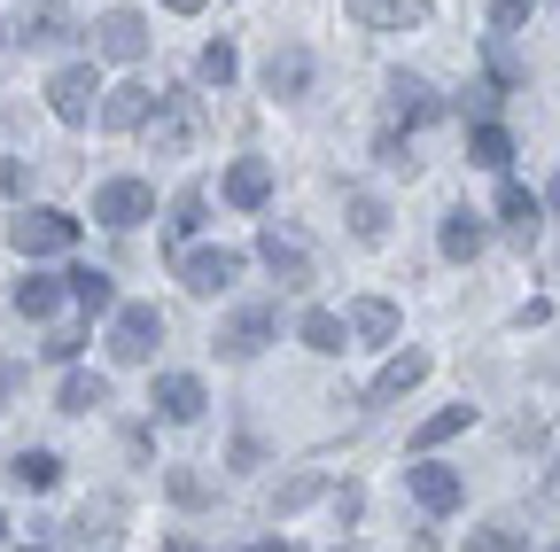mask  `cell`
<instances>
[{"instance_id": "cell-37", "label": "cell", "mask_w": 560, "mask_h": 552, "mask_svg": "<svg viewBox=\"0 0 560 552\" xmlns=\"http://www.w3.org/2000/svg\"><path fill=\"white\" fill-rule=\"evenodd\" d=\"M32 187V164L24 156H0V195H24Z\"/></svg>"}, {"instance_id": "cell-20", "label": "cell", "mask_w": 560, "mask_h": 552, "mask_svg": "<svg viewBox=\"0 0 560 552\" xmlns=\"http://www.w3.org/2000/svg\"><path fill=\"white\" fill-rule=\"evenodd\" d=\"M342 319H350V342H397V327H405L389 296H359Z\"/></svg>"}, {"instance_id": "cell-9", "label": "cell", "mask_w": 560, "mask_h": 552, "mask_svg": "<svg viewBox=\"0 0 560 552\" xmlns=\"http://www.w3.org/2000/svg\"><path fill=\"white\" fill-rule=\"evenodd\" d=\"M257 257L280 272V289H296V296L312 289V257H304V234H296V226H265V234H257Z\"/></svg>"}, {"instance_id": "cell-33", "label": "cell", "mask_w": 560, "mask_h": 552, "mask_svg": "<svg viewBox=\"0 0 560 552\" xmlns=\"http://www.w3.org/2000/svg\"><path fill=\"white\" fill-rule=\"evenodd\" d=\"M319 491H327L319 474H289V482H280V491H272V514H296V506H312Z\"/></svg>"}, {"instance_id": "cell-39", "label": "cell", "mask_w": 560, "mask_h": 552, "mask_svg": "<svg viewBox=\"0 0 560 552\" xmlns=\"http://www.w3.org/2000/svg\"><path fill=\"white\" fill-rule=\"evenodd\" d=\"M529 9H537V0H499V9H490V24L514 32V24H529Z\"/></svg>"}, {"instance_id": "cell-32", "label": "cell", "mask_w": 560, "mask_h": 552, "mask_svg": "<svg viewBox=\"0 0 560 552\" xmlns=\"http://www.w3.org/2000/svg\"><path fill=\"white\" fill-rule=\"evenodd\" d=\"M195 71H202V86H234V71H242V62H234V47H226V39H210Z\"/></svg>"}, {"instance_id": "cell-36", "label": "cell", "mask_w": 560, "mask_h": 552, "mask_svg": "<svg viewBox=\"0 0 560 552\" xmlns=\"http://www.w3.org/2000/svg\"><path fill=\"white\" fill-rule=\"evenodd\" d=\"M467 552H522V529H475Z\"/></svg>"}, {"instance_id": "cell-14", "label": "cell", "mask_w": 560, "mask_h": 552, "mask_svg": "<svg viewBox=\"0 0 560 552\" xmlns=\"http://www.w3.org/2000/svg\"><path fill=\"white\" fill-rule=\"evenodd\" d=\"M420 381H429V351H397V359L366 381V404H397V397H412Z\"/></svg>"}, {"instance_id": "cell-12", "label": "cell", "mask_w": 560, "mask_h": 552, "mask_svg": "<svg viewBox=\"0 0 560 552\" xmlns=\"http://www.w3.org/2000/svg\"><path fill=\"white\" fill-rule=\"evenodd\" d=\"M219 195L234 202V211H265V202H272V164L265 156H234L226 179H219Z\"/></svg>"}, {"instance_id": "cell-17", "label": "cell", "mask_w": 560, "mask_h": 552, "mask_svg": "<svg viewBox=\"0 0 560 552\" xmlns=\"http://www.w3.org/2000/svg\"><path fill=\"white\" fill-rule=\"evenodd\" d=\"M389 117H397V125H429V117H444V94H436L429 79L397 71V79H389Z\"/></svg>"}, {"instance_id": "cell-42", "label": "cell", "mask_w": 560, "mask_h": 552, "mask_svg": "<svg viewBox=\"0 0 560 552\" xmlns=\"http://www.w3.org/2000/svg\"><path fill=\"white\" fill-rule=\"evenodd\" d=\"M164 552H210V544H202V537H172Z\"/></svg>"}, {"instance_id": "cell-3", "label": "cell", "mask_w": 560, "mask_h": 552, "mask_svg": "<svg viewBox=\"0 0 560 552\" xmlns=\"http://www.w3.org/2000/svg\"><path fill=\"white\" fill-rule=\"evenodd\" d=\"M9 242H16L24 257H62V249H79V219L55 211V202H39V211H16Z\"/></svg>"}, {"instance_id": "cell-2", "label": "cell", "mask_w": 560, "mask_h": 552, "mask_svg": "<svg viewBox=\"0 0 560 552\" xmlns=\"http://www.w3.org/2000/svg\"><path fill=\"white\" fill-rule=\"evenodd\" d=\"M156 342H164V312L156 304H117L109 312V359L117 366H149Z\"/></svg>"}, {"instance_id": "cell-48", "label": "cell", "mask_w": 560, "mask_h": 552, "mask_svg": "<svg viewBox=\"0 0 560 552\" xmlns=\"http://www.w3.org/2000/svg\"><path fill=\"white\" fill-rule=\"evenodd\" d=\"M24 552H39V544H24Z\"/></svg>"}, {"instance_id": "cell-29", "label": "cell", "mask_w": 560, "mask_h": 552, "mask_svg": "<svg viewBox=\"0 0 560 552\" xmlns=\"http://www.w3.org/2000/svg\"><path fill=\"white\" fill-rule=\"evenodd\" d=\"M24 39H32V47H62V39H70V24H62L55 0H24Z\"/></svg>"}, {"instance_id": "cell-11", "label": "cell", "mask_w": 560, "mask_h": 552, "mask_svg": "<svg viewBox=\"0 0 560 552\" xmlns=\"http://www.w3.org/2000/svg\"><path fill=\"white\" fill-rule=\"evenodd\" d=\"M70 537H79L86 552H109V544L125 537V498H117V491H94V498L79 506V521H70Z\"/></svg>"}, {"instance_id": "cell-19", "label": "cell", "mask_w": 560, "mask_h": 552, "mask_svg": "<svg viewBox=\"0 0 560 552\" xmlns=\"http://www.w3.org/2000/svg\"><path fill=\"white\" fill-rule=\"evenodd\" d=\"M296 342H304V351H319V359H342V351H350V319L312 304V312L296 319Z\"/></svg>"}, {"instance_id": "cell-24", "label": "cell", "mask_w": 560, "mask_h": 552, "mask_svg": "<svg viewBox=\"0 0 560 552\" xmlns=\"http://www.w3.org/2000/svg\"><path fill=\"white\" fill-rule=\"evenodd\" d=\"M499 219H506L522 242H537V219H545V202H537L522 179H506V187H499Z\"/></svg>"}, {"instance_id": "cell-18", "label": "cell", "mask_w": 560, "mask_h": 552, "mask_svg": "<svg viewBox=\"0 0 560 552\" xmlns=\"http://www.w3.org/2000/svg\"><path fill=\"white\" fill-rule=\"evenodd\" d=\"M149 404L164 412V421H179V428H195V421H202V404H210V389H202L195 374H164Z\"/></svg>"}, {"instance_id": "cell-31", "label": "cell", "mask_w": 560, "mask_h": 552, "mask_svg": "<svg viewBox=\"0 0 560 552\" xmlns=\"http://www.w3.org/2000/svg\"><path fill=\"white\" fill-rule=\"evenodd\" d=\"M62 281H70V296H79L86 312H117V289H109V272L79 265V272H62Z\"/></svg>"}, {"instance_id": "cell-46", "label": "cell", "mask_w": 560, "mask_h": 552, "mask_svg": "<svg viewBox=\"0 0 560 552\" xmlns=\"http://www.w3.org/2000/svg\"><path fill=\"white\" fill-rule=\"evenodd\" d=\"M257 552H296V544H257Z\"/></svg>"}, {"instance_id": "cell-38", "label": "cell", "mask_w": 560, "mask_h": 552, "mask_svg": "<svg viewBox=\"0 0 560 552\" xmlns=\"http://www.w3.org/2000/svg\"><path fill=\"white\" fill-rule=\"evenodd\" d=\"M79 342H86V334H79V327H55V334H47V342H39V351H47V359H79Z\"/></svg>"}, {"instance_id": "cell-10", "label": "cell", "mask_w": 560, "mask_h": 552, "mask_svg": "<svg viewBox=\"0 0 560 552\" xmlns=\"http://www.w3.org/2000/svg\"><path fill=\"white\" fill-rule=\"evenodd\" d=\"M94 55L140 62V55H149V16H140V9H109V16L94 24Z\"/></svg>"}, {"instance_id": "cell-40", "label": "cell", "mask_w": 560, "mask_h": 552, "mask_svg": "<svg viewBox=\"0 0 560 552\" xmlns=\"http://www.w3.org/2000/svg\"><path fill=\"white\" fill-rule=\"evenodd\" d=\"M382 164H389V172H412V149H405V141H397V125H389V132H382Z\"/></svg>"}, {"instance_id": "cell-44", "label": "cell", "mask_w": 560, "mask_h": 552, "mask_svg": "<svg viewBox=\"0 0 560 552\" xmlns=\"http://www.w3.org/2000/svg\"><path fill=\"white\" fill-rule=\"evenodd\" d=\"M545 211H560V172H552V179H545Z\"/></svg>"}, {"instance_id": "cell-30", "label": "cell", "mask_w": 560, "mask_h": 552, "mask_svg": "<svg viewBox=\"0 0 560 552\" xmlns=\"http://www.w3.org/2000/svg\"><path fill=\"white\" fill-rule=\"evenodd\" d=\"M102 404H109V381L102 374H70L62 397H55V412H102Z\"/></svg>"}, {"instance_id": "cell-16", "label": "cell", "mask_w": 560, "mask_h": 552, "mask_svg": "<svg viewBox=\"0 0 560 552\" xmlns=\"http://www.w3.org/2000/svg\"><path fill=\"white\" fill-rule=\"evenodd\" d=\"M304 86H312V55H304L296 39L272 47V55H265V94H272V102H296Z\"/></svg>"}, {"instance_id": "cell-47", "label": "cell", "mask_w": 560, "mask_h": 552, "mask_svg": "<svg viewBox=\"0 0 560 552\" xmlns=\"http://www.w3.org/2000/svg\"><path fill=\"white\" fill-rule=\"evenodd\" d=\"M0 544H9V514H0Z\"/></svg>"}, {"instance_id": "cell-22", "label": "cell", "mask_w": 560, "mask_h": 552, "mask_svg": "<svg viewBox=\"0 0 560 552\" xmlns=\"http://www.w3.org/2000/svg\"><path fill=\"white\" fill-rule=\"evenodd\" d=\"M342 219H350V234H359L366 249L389 242V211H382V195H366V187H350V195H342Z\"/></svg>"}, {"instance_id": "cell-5", "label": "cell", "mask_w": 560, "mask_h": 552, "mask_svg": "<svg viewBox=\"0 0 560 552\" xmlns=\"http://www.w3.org/2000/svg\"><path fill=\"white\" fill-rule=\"evenodd\" d=\"M179 281L187 296H226L242 281V249H179Z\"/></svg>"}, {"instance_id": "cell-25", "label": "cell", "mask_w": 560, "mask_h": 552, "mask_svg": "<svg viewBox=\"0 0 560 552\" xmlns=\"http://www.w3.org/2000/svg\"><path fill=\"white\" fill-rule=\"evenodd\" d=\"M9 482H16V491H55V482H62V459L32 444V451H16V459H9Z\"/></svg>"}, {"instance_id": "cell-7", "label": "cell", "mask_w": 560, "mask_h": 552, "mask_svg": "<svg viewBox=\"0 0 560 552\" xmlns=\"http://www.w3.org/2000/svg\"><path fill=\"white\" fill-rule=\"evenodd\" d=\"M405 491H412V506H420V514H452V506L467 498V482H459L444 459L420 451V467H405Z\"/></svg>"}, {"instance_id": "cell-35", "label": "cell", "mask_w": 560, "mask_h": 552, "mask_svg": "<svg viewBox=\"0 0 560 552\" xmlns=\"http://www.w3.org/2000/svg\"><path fill=\"white\" fill-rule=\"evenodd\" d=\"M164 491H172L179 506H210V482H202L195 467H172V474H164Z\"/></svg>"}, {"instance_id": "cell-15", "label": "cell", "mask_w": 560, "mask_h": 552, "mask_svg": "<svg viewBox=\"0 0 560 552\" xmlns=\"http://www.w3.org/2000/svg\"><path fill=\"white\" fill-rule=\"evenodd\" d=\"M350 16H359L366 32H420L436 9L429 0H350Z\"/></svg>"}, {"instance_id": "cell-26", "label": "cell", "mask_w": 560, "mask_h": 552, "mask_svg": "<svg viewBox=\"0 0 560 552\" xmlns=\"http://www.w3.org/2000/svg\"><path fill=\"white\" fill-rule=\"evenodd\" d=\"M467 421H475V404H444V412H429V421L412 428V451H436V444H452Z\"/></svg>"}, {"instance_id": "cell-28", "label": "cell", "mask_w": 560, "mask_h": 552, "mask_svg": "<svg viewBox=\"0 0 560 552\" xmlns=\"http://www.w3.org/2000/svg\"><path fill=\"white\" fill-rule=\"evenodd\" d=\"M444 257H452V265H475V257H482V219H475V211H452V219H444Z\"/></svg>"}, {"instance_id": "cell-34", "label": "cell", "mask_w": 560, "mask_h": 552, "mask_svg": "<svg viewBox=\"0 0 560 552\" xmlns=\"http://www.w3.org/2000/svg\"><path fill=\"white\" fill-rule=\"evenodd\" d=\"M499 102H506V86H499V79H475V86L459 94V109H467L475 125H482V117H499Z\"/></svg>"}, {"instance_id": "cell-43", "label": "cell", "mask_w": 560, "mask_h": 552, "mask_svg": "<svg viewBox=\"0 0 560 552\" xmlns=\"http://www.w3.org/2000/svg\"><path fill=\"white\" fill-rule=\"evenodd\" d=\"M164 9H172V16H202V0H164Z\"/></svg>"}, {"instance_id": "cell-4", "label": "cell", "mask_w": 560, "mask_h": 552, "mask_svg": "<svg viewBox=\"0 0 560 552\" xmlns=\"http://www.w3.org/2000/svg\"><path fill=\"white\" fill-rule=\"evenodd\" d=\"M94 219H102L109 234H132L140 219H156V187H149V179H102V187H94Z\"/></svg>"}, {"instance_id": "cell-23", "label": "cell", "mask_w": 560, "mask_h": 552, "mask_svg": "<svg viewBox=\"0 0 560 552\" xmlns=\"http://www.w3.org/2000/svg\"><path fill=\"white\" fill-rule=\"evenodd\" d=\"M202 202H210V195H202V179H187V187L172 195V211H164V242H172V249H187V234L202 226Z\"/></svg>"}, {"instance_id": "cell-8", "label": "cell", "mask_w": 560, "mask_h": 552, "mask_svg": "<svg viewBox=\"0 0 560 552\" xmlns=\"http://www.w3.org/2000/svg\"><path fill=\"white\" fill-rule=\"evenodd\" d=\"M272 334H280V312H272V304H242V312L219 327V359H257Z\"/></svg>"}, {"instance_id": "cell-1", "label": "cell", "mask_w": 560, "mask_h": 552, "mask_svg": "<svg viewBox=\"0 0 560 552\" xmlns=\"http://www.w3.org/2000/svg\"><path fill=\"white\" fill-rule=\"evenodd\" d=\"M149 149L156 156H187L195 149V132H202V102L187 94V86H172V94H156V109H149Z\"/></svg>"}, {"instance_id": "cell-21", "label": "cell", "mask_w": 560, "mask_h": 552, "mask_svg": "<svg viewBox=\"0 0 560 552\" xmlns=\"http://www.w3.org/2000/svg\"><path fill=\"white\" fill-rule=\"evenodd\" d=\"M467 164H482V172H506V164H514V132H506L499 117H482V125L467 132Z\"/></svg>"}, {"instance_id": "cell-45", "label": "cell", "mask_w": 560, "mask_h": 552, "mask_svg": "<svg viewBox=\"0 0 560 552\" xmlns=\"http://www.w3.org/2000/svg\"><path fill=\"white\" fill-rule=\"evenodd\" d=\"M545 491H552V498H560V467H552V482H545Z\"/></svg>"}, {"instance_id": "cell-41", "label": "cell", "mask_w": 560, "mask_h": 552, "mask_svg": "<svg viewBox=\"0 0 560 552\" xmlns=\"http://www.w3.org/2000/svg\"><path fill=\"white\" fill-rule=\"evenodd\" d=\"M16 389H24V366L9 359V366H0V397H16Z\"/></svg>"}, {"instance_id": "cell-27", "label": "cell", "mask_w": 560, "mask_h": 552, "mask_svg": "<svg viewBox=\"0 0 560 552\" xmlns=\"http://www.w3.org/2000/svg\"><path fill=\"white\" fill-rule=\"evenodd\" d=\"M62 296H70V281H47V272H32V281L16 289V312H24V319H55Z\"/></svg>"}, {"instance_id": "cell-13", "label": "cell", "mask_w": 560, "mask_h": 552, "mask_svg": "<svg viewBox=\"0 0 560 552\" xmlns=\"http://www.w3.org/2000/svg\"><path fill=\"white\" fill-rule=\"evenodd\" d=\"M149 109H156V86H140V79L102 86V125H109V132H140V125H149Z\"/></svg>"}, {"instance_id": "cell-6", "label": "cell", "mask_w": 560, "mask_h": 552, "mask_svg": "<svg viewBox=\"0 0 560 552\" xmlns=\"http://www.w3.org/2000/svg\"><path fill=\"white\" fill-rule=\"evenodd\" d=\"M94 94H102L94 62H62V71L47 79V109H55L62 125H86V117H94Z\"/></svg>"}]
</instances>
